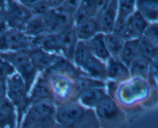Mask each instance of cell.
I'll return each mask as SVG.
<instances>
[{"mask_svg":"<svg viewBox=\"0 0 158 128\" xmlns=\"http://www.w3.org/2000/svg\"><path fill=\"white\" fill-rule=\"evenodd\" d=\"M56 120L62 128H100L94 109L77 100L56 105Z\"/></svg>","mask_w":158,"mask_h":128,"instance_id":"cell-1","label":"cell"},{"mask_svg":"<svg viewBox=\"0 0 158 128\" xmlns=\"http://www.w3.org/2000/svg\"><path fill=\"white\" fill-rule=\"evenodd\" d=\"M19 127L62 128L56 120V104L43 102L29 106L25 111Z\"/></svg>","mask_w":158,"mask_h":128,"instance_id":"cell-2","label":"cell"},{"mask_svg":"<svg viewBox=\"0 0 158 128\" xmlns=\"http://www.w3.org/2000/svg\"><path fill=\"white\" fill-rule=\"evenodd\" d=\"M73 62L87 76L106 81V63L91 53L86 41H78L74 51Z\"/></svg>","mask_w":158,"mask_h":128,"instance_id":"cell-3","label":"cell"},{"mask_svg":"<svg viewBox=\"0 0 158 128\" xmlns=\"http://www.w3.org/2000/svg\"><path fill=\"white\" fill-rule=\"evenodd\" d=\"M0 58L9 62L26 85L27 95L40 73L32 63L28 50L0 52Z\"/></svg>","mask_w":158,"mask_h":128,"instance_id":"cell-4","label":"cell"},{"mask_svg":"<svg viewBox=\"0 0 158 128\" xmlns=\"http://www.w3.org/2000/svg\"><path fill=\"white\" fill-rule=\"evenodd\" d=\"M150 93L148 81L140 78H131L123 83H118L113 99L118 100L121 104H134L139 100H147Z\"/></svg>","mask_w":158,"mask_h":128,"instance_id":"cell-5","label":"cell"},{"mask_svg":"<svg viewBox=\"0 0 158 128\" xmlns=\"http://www.w3.org/2000/svg\"><path fill=\"white\" fill-rule=\"evenodd\" d=\"M6 97L16 109L19 128L23 119V114H24L27 91L24 81L16 72L9 76L6 81Z\"/></svg>","mask_w":158,"mask_h":128,"instance_id":"cell-6","label":"cell"},{"mask_svg":"<svg viewBox=\"0 0 158 128\" xmlns=\"http://www.w3.org/2000/svg\"><path fill=\"white\" fill-rule=\"evenodd\" d=\"M43 102L55 103V97L49 78L44 74L40 73L26 97L24 113L31 105Z\"/></svg>","mask_w":158,"mask_h":128,"instance_id":"cell-7","label":"cell"},{"mask_svg":"<svg viewBox=\"0 0 158 128\" xmlns=\"http://www.w3.org/2000/svg\"><path fill=\"white\" fill-rule=\"evenodd\" d=\"M4 9L9 28L22 32L28 21L34 15L29 8L17 0H6Z\"/></svg>","mask_w":158,"mask_h":128,"instance_id":"cell-8","label":"cell"},{"mask_svg":"<svg viewBox=\"0 0 158 128\" xmlns=\"http://www.w3.org/2000/svg\"><path fill=\"white\" fill-rule=\"evenodd\" d=\"M32 46V38L22 31L9 28L0 34V52L29 50Z\"/></svg>","mask_w":158,"mask_h":128,"instance_id":"cell-9","label":"cell"},{"mask_svg":"<svg viewBox=\"0 0 158 128\" xmlns=\"http://www.w3.org/2000/svg\"><path fill=\"white\" fill-rule=\"evenodd\" d=\"M46 76L49 78L53 90L56 105L77 100L74 93L76 80L62 75H49Z\"/></svg>","mask_w":158,"mask_h":128,"instance_id":"cell-10","label":"cell"},{"mask_svg":"<svg viewBox=\"0 0 158 128\" xmlns=\"http://www.w3.org/2000/svg\"><path fill=\"white\" fill-rule=\"evenodd\" d=\"M46 23V33L58 34L73 23V15L63 7L50 9L43 16Z\"/></svg>","mask_w":158,"mask_h":128,"instance_id":"cell-11","label":"cell"},{"mask_svg":"<svg viewBox=\"0 0 158 128\" xmlns=\"http://www.w3.org/2000/svg\"><path fill=\"white\" fill-rule=\"evenodd\" d=\"M100 123L101 121L113 123L122 118V110L114 99L106 95L94 109Z\"/></svg>","mask_w":158,"mask_h":128,"instance_id":"cell-12","label":"cell"},{"mask_svg":"<svg viewBox=\"0 0 158 128\" xmlns=\"http://www.w3.org/2000/svg\"><path fill=\"white\" fill-rule=\"evenodd\" d=\"M118 15V0H110L97 18L100 32L110 33L114 31Z\"/></svg>","mask_w":158,"mask_h":128,"instance_id":"cell-13","label":"cell"},{"mask_svg":"<svg viewBox=\"0 0 158 128\" xmlns=\"http://www.w3.org/2000/svg\"><path fill=\"white\" fill-rule=\"evenodd\" d=\"M56 35L60 43L62 56L73 61L74 51L79 41L74 23L69 25L60 33L56 34Z\"/></svg>","mask_w":158,"mask_h":128,"instance_id":"cell-14","label":"cell"},{"mask_svg":"<svg viewBox=\"0 0 158 128\" xmlns=\"http://www.w3.org/2000/svg\"><path fill=\"white\" fill-rule=\"evenodd\" d=\"M149 23L140 12L136 10L127 19L126 29L123 36L124 39H140L143 36Z\"/></svg>","mask_w":158,"mask_h":128,"instance_id":"cell-15","label":"cell"},{"mask_svg":"<svg viewBox=\"0 0 158 128\" xmlns=\"http://www.w3.org/2000/svg\"><path fill=\"white\" fill-rule=\"evenodd\" d=\"M106 80L123 83L129 80L131 77L129 68L120 59L110 57L106 62Z\"/></svg>","mask_w":158,"mask_h":128,"instance_id":"cell-16","label":"cell"},{"mask_svg":"<svg viewBox=\"0 0 158 128\" xmlns=\"http://www.w3.org/2000/svg\"><path fill=\"white\" fill-rule=\"evenodd\" d=\"M43 74L46 76L49 75H62L68 76L73 80H77L81 76L85 74L76 66L73 62L67 60L64 57H61L57 60L54 64H52L47 70L43 72ZM86 76V75H85Z\"/></svg>","mask_w":158,"mask_h":128,"instance_id":"cell-17","label":"cell"},{"mask_svg":"<svg viewBox=\"0 0 158 128\" xmlns=\"http://www.w3.org/2000/svg\"><path fill=\"white\" fill-rule=\"evenodd\" d=\"M28 52L39 73L44 72L57 60L63 57L61 56L49 53L38 47L31 48L28 50Z\"/></svg>","mask_w":158,"mask_h":128,"instance_id":"cell-18","label":"cell"},{"mask_svg":"<svg viewBox=\"0 0 158 128\" xmlns=\"http://www.w3.org/2000/svg\"><path fill=\"white\" fill-rule=\"evenodd\" d=\"M136 3L137 0H118V15L113 32L123 38L124 36L127 19L136 11Z\"/></svg>","mask_w":158,"mask_h":128,"instance_id":"cell-19","label":"cell"},{"mask_svg":"<svg viewBox=\"0 0 158 128\" xmlns=\"http://www.w3.org/2000/svg\"><path fill=\"white\" fill-rule=\"evenodd\" d=\"M0 128H18V116L7 97L0 100Z\"/></svg>","mask_w":158,"mask_h":128,"instance_id":"cell-20","label":"cell"},{"mask_svg":"<svg viewBox=\"0 0 158 128\" xmlns=\"http://www.w3.org/2000/svg\"><path fill=\"white\" fill-rule=\"evenodd\" d=\"M106 95V87L88 88L79 94L77 101L85 107L94 109Z\"/></svg>","mask_w":158,"mask_h":128,"instance_id":"cell-21","label":"cell"},{"mask_svg":"<svg viewBox=\"0 0 158 128\" xmlns=\"http://www.w3.org/2000/svg\"><path fill=\"white\" fill-rule=\"evenodd\" d=\"M98 0H82L73 15L74 25H78L89 19L97 16Z\"/></svg>","mask_w":158,"mask_h":128,"instance_id":"cell-22","label":"cell"},{"mask_svg":"<svg viewBox=\"0 0 158 128\" xmlns=\"http://www.w3.org/2000/svg\"><path fill=\"white\" fill-rule=\"evenodd\" d=\"M86 43L91 53L101 61L106 63V60L110 57L105 44L104 34L102 32L97 33L90 39L86 41Z\"/></svg>","mask_w":158,"mask_h":128,"instance_id":"cell-23","label":"cell"},{"mask_svg":"<svg viewBox=\"0 0 158 128\" xmlns=\"http://www.w3.org/2000/svg\"><path fill=\"white\" fill-rule=\"evenodd\" d=\"M75 29L79 41H88L100 32L96 17L89 19L78 25H75Z\"/></svg>","mask_w":158,"mask_h":128,"instance_id":"cell-24","label":"cell"},{"mask_svg":"<svg viewBox=\"0 0 158 128\" xmlns=\"http://www.w3.org/2000/svg\"><path fill=\"white\" fill-rule=\"evenodd\" d=\"M136 10L149 23L158 22V0H137Z\"/></svg>","mask_w":158,"mask_h":128,"instance_id":"cell-25","label":"cell"},{"mask_svg":"<svg viewBox=\"0 0 158 128\" xmlns=\"http://www.w3.org/2000/svg\"><path fill=\"white\" fill-rule=\"evenodd\" d=\"M140 39H134L125 42L119 59L127 66L133 60L140 56Z\"/></svg>","mask_w":158,"mask_h":128,"instance_id":"cell-26","label":"cell"},{"mask_svg":"<svg viewBox=\"0 0 158 128\" xmlns=\"http://www.w3.org/2000/svg\"><path fill=\"white\" fill-rule=\"evenodd\" d=\"M104 41L110 57L119 59L126 40L120 35L112 32L104 34Z\"/></svg>","mask_w":158,"mask_h":128,"instance_id":"cell-27","label":"cell"},{"mask_svg":"<svg viewBox=\"0 0 158 128\" xmlns=\"http://www.w3.org/2000/svg\"><path fill=\"white\" fill-rule=\"evenodd\" d=\"M131 78H140L147 80L149 76L150 61L144 57L138 56L128 66Z\"/></svg>","mask_w":158,"mask_h":128,"instance_id":"cell-28","label":"cell"},{"mask_svg":"<svg viewBox=\"0 0 158 128\" xmlns=\"http://www.w3.org/2000/svg\"><path fill=\"white\" fill-rule=\"evenodd\" d=\"M23 32L31 38H35L46 34V26L43 16L33 15L26 23Z\"/></svg>","mask_w":158,"mask_h":128,"instance_id":"cell-29","label":"cell"},{"mask_svg":"<svg viewBox=\"0 0 158 128\" xmlns=\"http://www.w3.org/2000/svg\"><path fill=\"white\" fill-rule=\"evenodd\" d=\"M157 55L158 46H154L148 40L141 37L140 40V56L144 57L151 62V60Z\"/></svg>","mask_w":158,"mask_h":128,"instance_id":"cell-30","label":"cell"},{"mask_svg":"<svg viewBox=\"0 0 158 128\" xmlns=\"http://www.w3.org/2000/svg\"><path fill=\"white\" fill-rule=\"evenodd\" d=\"M142 37L154 46H158V22L150 23Z\"/></svg>","mask_w":158,"mask_h":128,"instance_id":"cell-31","label":"cell"},{"mask_svg":"<svg viewBox=\"0 0 158 128\" xmlns=\"http://www.w3.org/2000/svg\"><path fill=\"white\" fill-rule=\"evenodd\" d=\"M15 72L13 66L9 62L0 58V80L7 81L8 78Z\"/></svg>","mask_w":158,"mask_h":128,"instance_id":"cell-32","label":"cell"},{"mask_svg":"<svg viewBox=\"0 0 158 128\" xmlns=\"http://www.w3.org/2000/svg\"><path fill=\"white\" fill-rule=\"evenodd\" d=\"M29 9L34 15H40V16H44L50 10L46 0H40L30 6Z\"/></svg>","mask_w":158,"mask_h":128,"instance_id":"cell-33","label":"cell"},{"mask_svg":"<svg viewBox=\"0 0 158 128\" xmlns=\"http://www.w3.org/2000/svg\"><path fill=\"white\" fill-rule=\"evenodd\" d=\"M81 1L82 0H65L64 5L62 7L64 8L67 12L74 15V13L78 6H80Z\"/></svg>","mask_w":158,"mask_h":128,"instance_id":"cell-34","label":"cell"},{"mask_svg":"<svg viewBox=\"0 0 158 128\" xmlns=\"http://www.w3.org/2000/svg\"><path fill=\"white\" fill-rule=\"evenodd\" d=\"M149 76L154 78L158 76V55L150 62Z\"/></svg>","mask_w":158,"mask_h":128,"instance_id":"cell-35","label":"cell"},{"mask_svg":"<svg viewBox=\"0 0 158 128\" xmlns=\"http://www.w3.org/2000/svg\"><path fill=\"white\" fill-rule=\"evenodd\" d=\"M8 29H9V26H8L7 19H6V12H5V9H2L0 10V34L4 32Z\"/></svg>","mask_w":158,"mask_h":128,"instance_id":"cell-36","label":"cell"},{"mask_svg":"<svg viewBox=\"0 0 158 128\" xmlns=\"http://www.w3.org/2000/svg\"><path fill=\"white\" fill-rule=\"evenodd\" d=\"M50 9H59L64 5L65 0H46Z\"/></svg>","mask_w":158,"mask_h":128,"instance_id":"cell-37","label":"cell"},{"mask_svg":"<svg viewBox=\"0 0 158 128\" xmlns=\"http://www.w3.org/2000/svg\"><path fill=\"white\" fill-rule=\"evenodd\" d=\"M6 97V81L0 80V100Z\"/></svg>","mask_w":158,"mask_h":128,"instance_id":"cell-38","label":"cell"},{"mask_svg":"<svg viewBox=\"0 0 158 128\" xmlns=\"http://www.w3.org/2000/svg\"><path fill=\"white\" fill-rule=\"evenodd\" d=\"M19 3H21L23 6H26V7L29 8L30 6H32V5L35 4V2H37L40 0H17Z\"/></svg>","mask_w":158,"mask_h":128,"instance_id":"cell-39","label":"cell"},{"mask_svg":"<svg viewBox=\"0 0 158 128\" xmlns=\"http://www.w3.org/2000/svg\"><path fill=\"white\" fill-rule=\"evenodd\" d=\"M5 3H6V0H0V10L4 9Z\"/></svg>","mask_w":158,"mask_h":128,"instance_id":"cell-40","label":"cell"},{"mask_svg":"<svg viewBox=\"0 0 158 128\" xmlns=\"http://www.w3.org/2000/svg\"><path fill=\"white\" fill-rule=\"evenodd\" d=\"M156 80H157V84H158V76L156 78Z\"/></svg>","mask_w":158,"mask_h":128,"instance_id":"cell-41","label":"cell"},{"mask_svg":"<svg viewBox=\"0 0 158 128\" xmlns=\"http://www.w3.org/2000/svg\"><path fill=\"white\" fill-rule=\"evenodd\" d=\"M19 128H28V127H19Z\"/></svg>","mask_w":158,"mask_h":128,"instance_id":"cell-42","label":"cell"}]
</instances>
